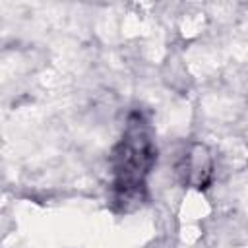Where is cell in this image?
Segmentation results:
<instances>
[{
	"label": "cell",
	"mask_w": 248,
	"mask_h": 248,
	"mask_svg": "<svg viewBox=\"0 0 248 248\" xmlns=\"http://www.w3.org/2000/svg\"><path fill=\"white\" fill-rule=\"evenodd\" d=\"M215 174V161L205 143L194 141L186 147L176 163V176L182 186L205 190L211 186Z\"/></svg>",
	"instance_id": "2"
},
{
	"label": "cell",
	"mask_w": 248,
	"mask_h": 248,
	"mask_svg": "<svg viewBox=\"0 0 248 248\" xmlns=\"http://www.w3.org/2000/svg\"><path fill=\"white\" fill-rule=\"evenodd\" d=\"M157 161V143L151 122L141 110H132L110 153V196L122 211L136 209L145 200V178Z\"/></svg>",
	"instance_id": "1"
}]
</instances>
